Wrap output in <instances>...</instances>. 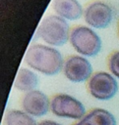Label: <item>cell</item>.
Masks as SVG:
<instances>
[{
  "label": "cell",
  "instance_id": "obj_1",
  "mask_svg": "<svg viewBox=\"0 0 119 125\" xmlns=\"http://www.w3.org/2000/svg\"><path fill=\"white\" fill-rule=\"evenodd\" d=\"M25 62L30 69L48 76L58 74L64 65L61 53L55 47L43 44L31 45L26 52Z\"/></svg>",
  "mask_w": 119,
  "mask_h": 125
},
{
  "label": "cell",
  "instance_id": "obj_2",
  "mask_svg": "<svg viewBox=\"0 0 119 125\" xmlns=\"http://www.w3.org/2000/svg\"><path fill=\"white\" fill-rule=\"evenodd\" d=\"M70 25L68 21L57 15L45 17L38 25L37 34L39 38L52 47L65 45L70 38Z\"/></svg>",
  "mask_w": 119,
  "mask_h": 125
},
{
  "label": "cell",
  "instance_id": "obj_3",
  "mask_svg": "<svg viewBox=\"0 0 119 125\" xmlns=\"http://www.w3.org/2000/svg\"><path fill=\"white\" fill-rule=\"evenodd\" d=\"M69 42L79 55L86 58L96 56L102 45L98 34L86 25L75 26L70 32Z\"/></svg>",
  "mask_w": 119,
  "mask_h": 125
},
{
  "label": "cell",
  "instance_id": "obj_4",
  "mask_svg": "<svg viewBox=\"0 0 119 125\" xmlns=\"http://www.w3.org/2000/svg\"><path fill=\"white\" fill-rule=\"evenodd\" d=\"M50 110L61 118L81 120L86 114V108L82 102L68 94H58L51 99Z\"/></svg>",
  "mask_w": 119,
  "mask_h": 125
},
{
  "label": "cell",
  "instance_id": "obj_5",
  "mask_svg": "<svg viewBox=\"0 0 119 125\" xmlns=\"http://www.w3.org/2000/svg\"><path fill=\"white\" fill-rule=\"evenodd\" d=\"M89 94L96 100H111L118 91V83L116 78L108 72L98 71L91 75L88 82Z\"/></svg>",
  "mask_w": 119,
  "mask_h": 125
},
{
  "label": "cell",
  "instance_id": "obj_6",
  "mask_svg": "<svg viewBox=\"0 0 119 125\" xmlns=\"http://www.w3.org/2000/svg\"><path fill=\"white\" fill-rule=\"evenodd\" d=\"M63 73L73 83H82L89 80L92 75V66L89 61L81 55L70 56L64 62Z\"/></svg>",
  "mask_w": 119,
  "mask_h": 125
},
{
  "label": "cell",
  "instance_id": "obj_7",
  "mask_svg": "<svg viewBox=\"0 0 119 125\" xmlns=\"http://www.w3.org/2000/svg\"><path fill=\"white\" fill-rule=\"evenodd\" d=\"M84 20L89 26L95 29H103L111 23L113 11L108 4L102 1H94L84 10Z\"/></svg>",
  "mask_w": 119,
  "mask_h": 125
},
{
  "label": "cell",
  "instance_id": "obj_8",
  "mask_svg": "<svg viewBox=\"0 0 119 125\" xmlns=\"http://www.w3.org/2000/svg\"><path fill=\"white\" fill-rule=\"evenodd\" d=\"M51 101L39 90H33L26 93L22 99L23 110L32 117H41L50 110Z\"/></svg>",
  "mask_w": 119,
  "mask_h": 125
},
{
  "label": "cell",
  "instance_id": "obj_9",
  "mask_svg": "<svg viewBox=\"0 0 119 125\" xmlns=\"http://www.w3.org/2000/svg\"><path fill=\"white\" fill-rule=\"evenodd\" d=\"M52 7L55 15L66 21H77L84 16L83 6L78 0H54Z\"/></svg>",
  "mask_w": 119,
  "mask_h": 125
},
{
  "label": "cell",
  "instance_id": "obj_10",
  "mask_svg": "<svg viewBox=\"0 0 119 125\" xmlns=\"http://www.w3.org/2000/svg\"><path fill=\"white\" fill-rule=\"evenodd\" d=\"M38 83V77L34 70L23 67L21 68L14 80V87L24 93H29L35 90Z\"/></svg>",
  "mask_w": 119,
  "mask_h": 125
},
{
  "label": "cell",
  "instance_id": "obj_11",
  "mask_svg": "<svg viewBox=\"0 0 119 125\" xmlns=\"http://www.w3.org/2000/svg\"><path fill=\"white\" fill-rule=\"evenodd\" d=\"M81 120L86 125H116L114 115L104 108H94L89 111Z\"/></svg>",
  "mask_w": 119,
  "mask_h": 125
},
{
  "label": "cell",
  "instance_id": "obj_12",
  "mask_svg": "<svg viewBox=\"0 0 119 125\" xmlns=\"http://www.w3.org/2000/svg\"><path fill=\"white\" fill-rule=\"evenodd\" d=\"M5 125H37L34 117L24 110L13 109L6 113Z\"/></svg>",
  "mask_w": 119,
  "mask_h": 125
},
{
  "label": "cell",
  "instance_id": "obj_13",
  "mask_svg": "<svg viewBox=\"0 0 119 125\" xmlns=\"http://www.w3.org/2000/svg\"><path fill=\"white\" fill-rule=\"evenodd\" d=\"M108 69L115 78H119V51H115L110 55L108 59Z\"/></svg>",
  "mask_w": 119,
  "mask_h": 125
},
{
  "label": "cell",
  "instance_id": "obj_14",
  "mask_svg": "<svg viewBox=\"0 0 119 125\" xmlns=\"http://www.w3.org/2000/svg\"><path fill=\"white\" fill-rule=\"evenodd\" d=\"M37 125H61V124L56 121H53V120H43V121H40L39 123H37Z\"/></svg>",
  "mask_w": 119,
  "mask_h": 125
},
{
  "label": "cell",
  "instance_id": "obj_15",
  "mask_svg": "<svg viewBox=\"0 0 119 125\" xmlns=\"http://www.w3.org/2000/svg\"><path fill=\"white\" fill-rule=\"evenodd\" d=\"M73 125H86V124L83 122V120H80V121H78L77 123H75V124H73Z\"/></svg>",
  "mask_w": 119,
  "mask_h": 125
},
{
  "label": "cell",
  "instance_id": "obj_16",
  "mask_svg": "<svg viewBox=\"0 0 119 125\" xmlns=\"http://www.w3.org/2000/svg\"><path fill=\"white\" fill-rule=\"evenodd\" d=\"M118 32H119V25H118Z\"/></svg>",
  "mask_w": 119,
  "mask_h": 125
}]
</instances>
